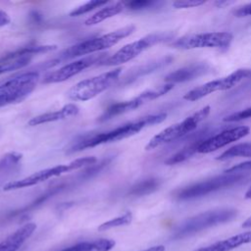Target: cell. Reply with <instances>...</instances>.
Here are the masks:
<instances>
[{"mask_svg": "<svg viewBox=\"0 0 251 251\" xmlns=\"http://www.w3.org/2000/svg\"><path fill=\"white\" fill-rule=\"evenodd\" d=\"M237 215V211L230 208L216 209L201 213L187 219L177 226L173 234L174 239H180L199 232L211 226H215L231 221Z\"/></svg>", "mask_w": 251, "mask_h": 251, "instance_id": "obj_3", "label": "cell"}, {"mask_svg": "<svg viewBox=\"0 0 251 251\" xmlns=\"http://www.w3.org/2000/svg\"><path fill=\"white\" fill-rule=\"evenodd\" d=\"M173 87H174V84L167 83V84H164V85L159 86L154 89L145 90V91L141 92L138 96H136L132 99L114 103L104 111V113L99 117L98 121L105 122V121L111 120L117 116L133 111L136 108H139L140 106H142L143 104H145L149 101L155 100L160 96H163L164 94L169 92Z\"/></svg>", "mask_w": 251, "mask_h": 251, "instance_id": "obj_11", "label": "cell"}, {"mask_svg": "<svg viewBox=\"0 0 251 251\" xmlns=\"http://www.w3.org/2000/svg\"><path fill=\"white\" fill-rule=\"evenodd\" d=\"M173 61V58L171 56H167V57H164L162 59H159V60H156L154 62H151V63H148L146 65H143L141 67H138L135 71H133L130 75H128L126 76V80L127 82L133 80V79H136L137 77H139L140 75H147L149 73H152L168 64H170L171 62Z\"/></svg>", "mask_w": 251, "mask_h": 251, "instance_id": "obj_22", "label": "cell"}, {"mask_svg": "<svg viewBox=\"0 0 251 251\" xmlns=\"http://www.w3.org/2000/svg\"><path fill=\"white\" fill-rule=\"evenodd\" d=\"M134 30H135V26L132 25H126L121 28H118L114 31L108 32L106 34H102V35L78 42L76 44H74L69 48L65 49L64 51H62L56 58L52 59L49 63H46L45 67L51 68L67 60H71V59L77 58L87 54L93 55V53L95 52H100L102 50L108 49L116 45L123 38L130 35Z\"/></svg>", "mask_w": 251, "mask_h": 251, "instance_id": "obj_2", "label": "cell"}, {"mask_svg": "<svg viewBox=\"0 0 251 251\" xmlns=\"http://www.w3.org/2000/svg\"><path fill=\"white\" fill-rule=\"evenodd\" d=\"M115 244L116 242L113 239L101 238L92 241H82L67 247L62 251H110Z\"/></svg>", "mask_w": 251, "mask_h": 251, "instance_id": "obj_20", "label": "cell"}, {"mask_svg": "<svg viewBox=\"0 0 251 251\" xmlns=\"http://www.w3.org/2000/svg\"><path fill=\"white\" fill-rule=\"evenodd\" d=\"M108 56L105 53L87 55L86 57L80 58V59L71 62L69 64H66V65L62 66L61 68L46 74L42 79V82L43 83H57V82L66 81L67 79L81 73L85 69H87L93 65H99Z\"/></svg>", "mask_w": 251, "mask_h": 251, "instance_id": "obj_13", "label": "cell"}, {"mask_svg": "<svg viewBox=\"0 0 251 251\" xmlns=\"http://www.w3.org/2000/svg\"><path fill=\"white\" fill-rule=\"evenodd\" d=\"M210 106H205L202 109L185 118L183 121L166 127L165 129L154 135L148 141V143L145 146V150H152L159 146L171 143L175 140L181 138L185 134L195 129L197 126L207 118V116L210 114Z\"/></svg>", "mask_w": 251, "mask_h": 251, "instance_id": "obj_6", "label": "cell"}, {"mask_svg": "<svg viewBox=\"0 0 251 251\" xmlns=\"http://www.w3.org/2000/svg\"><path fill=\"white\" fill-rule=\"evenodd\" d=\"M124 9H125V4L122 2H116L114 4L105 6V7L101 8L100 10H98L95 14H93L92 16L87 18L84 22V25L87 26L97 25L107 19H110V18L120 14L121 12H123Z\"/></svg>", "mask_w": 251, "mask_h": 251, "instance_id": "obj_21", "label": "cell"}, {"mask_svg": "<svg viewBox=\"0 0 251 251\" xmlns=\"http://www.w3.org/2000/svg\"><path fill=\"white\" fill-rule=\"evenodd\" d=\"M244 197H245L246 199H251V186H250V187L248 188V190L245 192Z\"/></svg>", "mask_w": 251, "mask_h": 251, "instance_id": "obj_40", "label": "cell"}, {"mask_svg": "<svg viewBox=\"0 0 251 251\" xmlns=\"http://www.w3.org/2000/svg\"><path fill=\"white\" fill-rule=\"evenodd\" d=\"M142 251H165V246H163V245H156V246L150 247V248L142 250Z\"/></svg>", "mask_w": 251, "mask_h": 251, "instance_id": "obj_37", "label": "cell"}, {"mask_svg": "<svg viewBox=\"0 0 251 251\" xmlns=\"http://www.w3.org/2000/svg\"><path fill=\"white\" fill-rule=\"evenodd\" d=\"M246 171H251V160L237 164V165L226 170L225 173L231 174V173H240V172H246Z\"/></svg>", "mask_w": 251, "mask_h": 251, "instance_id": "obj_33", "label": "cell"}, {"mask_svg": "<svg viewBox=\"0 0 251 251\" xmlns=\"http://www.w3.org/2000/svg\"><path fill=\"white\" fill-rule=\"evenodd\" d=\"M233 39V35L227 31H214L183 35L176 39L172 46L177 49H195V48H219L227 49Z\"/></svg>", "mask_w": 251, "mask_h": 251, "instance_id": "obj_10", "label": "cell"}, {"mask_svg": "<svg viewBox=\"0 0 251 251\" xmlns=\"http://www.w3.org/2000/svg\"><path fill=\"white\" fill-rule=\"evenodd\" d=\"M32 57H22L19 59H15L12 61H8V62H3L0 63V75L11 72V71H16L19 69H23L24 67L27 66L30 62Z\"/></svg>", "mask_w": 251, "mask_h": 251, "instance_id": "obj_28", "label": "cell"}, {"mask_svg": "<svg viewBox=\"0 0 251 251\" xmlns=\"http://www.w3.org/2000/svg\"><path fill=\"white\" fill-rule=\"evenodd\" d=\"M29 19L33 24H39L42 22L43 20V16L42 14H40L38 11L33 10L29 13Z\"/></svg>", "mask_w": 251, "mask_h": 251, "instance_id": "obj_35", "label": "cell"}, {"mask_svg": "<svg viewBox=\"0 0 251 251\" xmlns=\"http://www.w3.org/2000/svg\"><path fill=\"white\" fill-rule=\"evenodd\" d=\"M132 221V215L130 212H126L122 216H119L117 218L111 219L103 224H101L98 226V230L99 231H105L114 227H118V226H126L128 224H130Z\"/></svg>", "mask_w": 251, "mask_h": 251, "instance_id": "obj_26", "label": "cell"}, {"mask_svg": "<svg viewBox=\"0 0 251 251\" xmlns=\"http://www.w3.org/2000/svg\"><path fill=\"white\" fill-rule=\"evenodd\" d=\"M160 183H161L160 179L156 177L146 178L132 185L128 193L129 195H132V196H144L157 190L158 187L160 186Z\"/></svg>", "mask_w": 251, "mask_h": 251, "instance_id": "obj_23", "label": "cell"}, {"mask_svg": "<svg viewBox=\"0 0 251 251\" xmlns=\"http://www.w3.org/2000/svg\"><path fill=\"white\" fill-rule=\"evenodd\" d=\"M248 177V174L240 173H231L214 176L210 179L199 181L193 184H190L186 187L178 189L175 192V197L178 200H188L199 198L205 196L214 191L226 188L237 184Z\"/></svg>", "mask_w": 251, "mask_h": 251, "instance_id": "obj_5", "label": "cell"}, {"mask_svg": "<svg viewBox=\"0 0 251 251\" xmlns=\"http://www.w3.org/2000/svg\"><path fill=\"white\" fill-rule=\"evenodd\" d=\"M205 138L203 137H199L197 139H195L192 143H190L188 146L184 147L183 149H181L180 151H178L177 153H176L175 155H173L172 157H170L169 159L166 160V164L167 165H175L180 162H183L185 160H187L188 158H190L193 154L197 153V149L199 147V145L201 144V142L204 140Z\"/></svg>", "mask_w": 251, "mask_h": 251, "instance_id": "obj_24", "label": "cell"}, {"mask_svg": "<svg viewBox=\"0 0 251 251\" xmlns=\"http://www.w3.org/2000/svg\"><path fill=\"white\" fill-rule=\"evenodd\" d=\"M251 242V231H245L226 239L215 242L209 246L202 247L196 251H230L240 245Z\"/></svg>", "mask_w": 251, "mask_h": 251, "instance_id": "obj_18", "label": "cell"}, {"mask_svg": "<svg viewBox=\"0 0 251 251\" xmlns=\"http://www.w3.org/2000/svg\"><path fill=\"white\" fill-rule=\"evenodd\" d=\"M167 118L166 113H158L147 115L145 117L139 118L138 120L128 122L116 128H113L108 131L99 132L90 136H87L83 139H80L75 144H74L69 152H78L87 148H92L101 144H106L110 142H116L123 140L129 136H132L142 130L144 127L162 123Z\"/></svg>", "mask_w": 251, "mask_h": 251, "instance_id": "obj_1", "label": "cell"}, {"mask_svg": "<svg viewBox=\"0 0 251 251\" xmlns=\"http://www.w3.org/2000/svg\"><path fill=\"white\" fill-rule=\"evenodd\" d=\"M246 78H251V70L238 69L225 77L209 81L207 83H204L198 87L191 89L183 96V98L188 101H196L213 92L232 88L233 86L237 85L240 81Z\"/></svg>", "mask_w": 251, "mask_h": 251, "instance_id": "obj_12", "label": "cell"}, {"mask_svg": "<svg viewBox=\"0 0 251 251\" xmlns=\"http://www.w3.org/2000/svg\"><path fill=\"white\" fill-rule=\"evenodd\" d=\"M108 2L105 0H91L88 1L76 8H75L73 11L70 12V16L71 17H78L81 15H84L96 8H99L103 5H106Z\"/></svg>", "mask_w": 251, "mask_h": 251, "instance_id": "obj_29", "label": "cell"}, {"mask_svg": "<svg viewBox=\"0 0 251 251\" xmlns=\"http://www.w3.org/2000/svg\"><path fill=\"white\" fill-rule=\"evenodd\" d=\"M250 131V128L245 126H240L226 129L218 134L204 139L197 149V153H210L216 151L231 142H234L244 136Z\"/></svg>", "mask_w": 251, "mask_h": 251, "instance_id": "obj_14", "label": "cell"}, {"mask_svg": "<svg viewBox=\"0 0 251 251\" xmlns=\"http://www.w3.org/2000/svg\"><path fill=\"white\" fill-rule=\"evenodd\" d=\"M78 112H79V108L75 104L70 103V104L63 106L59 110H56L53 112H47V113L40 114L38 116L31 118L28 121L27 125L30 126H39L42 124L57 122V121L65 120L72 116H75Z\"/></svg>", "mask_w": 251, "mask_h": 251, "instance_id": "obj_17", "label": "cell"}, {"mask_svg": "<svg viewBox=\"0 0 251 251\" xmlns=\"http://www.w3.org/2000/svg\"><path fill=\"white\" fill-rule=\"evenodd\" d=\"M230 3H232V2H226V1H217V2L215 3V5H216V6H218V7H223V5H228V4H230Z\"/></svg>", "mask_w": 251, "mask_h": 251, "instance_id": "obj_39", "label": "cell"}, {"mask_svg": "<svg viewBox=\"0 0 251 251\" xmlns=\"http://www.w3.org/2000/svg\"><path fill=\"white\" fill-rule=\"evenodd\" d=\"M211 71V67L206 63H197L191 64L189 66L180 68L165 77V81L167 83H177V82H184L187 80H191L203 75H206Z\"/></svg>", "mask_w": 251, "mask_h": 251, "instance_id": "obj_15", "label": "cell"}, {"mask_svg": "<svg viewBox=\"0 0 251 251\" xmlns=\"http://www.w3.org/2000/svg\"><path fill=\"white\" fill-rule=\"evenodd\" d=\"M10 22H11V19L9 15L6 12L0 10V26L7 25L8 24H10Z\"/></svg>", "mask_w": 251, "mask_h": 251, "instance_id": "obj_36", "label": "cell"}, {"mask_svg": "<svg viewBox=\"0 0 251 251\" xmlns=\"http://www.w3.org/2000/svg\"><path fill=\"white\" fill-rule=\"evenodd\" d=\"M39 73L29 71L9 78L0 85V107L23 101L35 88Z\"/></svg>", "mask_w": 251, "mask_h": 251, "instance_id": "obj_9", "label": "cell"}, {"mask_svg": "<svg viewBox=\"0 0 251 251\" xmlns=\"http://www.w3.org/2000/svg\"><path fill=\"white\" fill-rule=\"evenodd\" d=\"M251 118V107H248L244 110H241L239 112L233 113L229 116H226V118H224L225 122H238L244 119H248Z\"/></svg>", "mask_w": 251, "mask_h": 251, "instance_id": "obj_31", "label": "cell"}, {"mask_svg": "<svg viewBox=\"0 0 251 251\" xmlns=\"http://www.w3.org/2000/svg\"><path fill=\"white\" fill-rule=\"evenodd\" d=\"M242 227H245V228H248V227H251V217H249L247 220H245L242 224Z\"/></svg>", "mask_w": 251, "mask_h": 251, "instance_id": "obj_38", "label": "cell"}, {"mask_svg": "<svg viewBox=\"0 0 251 251\" xmlns=\"http://www.w3.org/2000/svg\"><path fill=\"white\" fill-rule=\"evenodd\" d=\"M122 74V68H118L90 78L78 81L68 91V97L73 101L90 100L114 84Z\"/></svg>", "mask_w": 251, "mask_h": 251, "instance_id": "obj_7", "label": "cell"}, {"mask_svg": "<svg viewBox=\"0 0 251 251\" xmlns=\"http://www.w3.org/2000/svg\"><path fill=\"white\" fill-rule=\"evenodd\" d=\"M36 225L26 223L0 242V251H17L34 232Z\"/></svg>", "mask_w": 251, "mask_h": 251, "instance_id": "obj_16", "label": "cell"}, {"mask_svg": "<svg viewBox=\"0 0 251 251\" xmlns=\"http://www.w3.org/2000/svg\"><path fill=\"white\" fill-rule=\"evenodd\" d=\"M97 162V159L93 156L90 157H83V158H78L71 163L68 164H63V165H57L51 168H47L44 170H40L28 176H25L22 179L19 180H14L6 183L3 186V190L5 191H10V190H16V189H21L25 187H29L33 186L36 184H39L43 181H46L52 177L59 176L65 173H69L75 170H78L80 168L86 167V166H92Z\"/></svg>", "mask_w": 251, "mask_h": 251, "instance_id": "obj_4", "label": "cell"}, {"mask_svg": "<svg viewBox=\"0 0 251 251\" xmlns=\"http://www.w3.org/2000/svg\"><path fill=\"white\" fill-rule=\"evenodd\" d=\"M57 48L56 45H29L26 47H23L20 49H17L15 51H12L6 55H4L0 59V63L12 61L15 59H19L22 57H33L36 54L40 53H47L50 51H53Z\"/></svg>", "mask_w": 251, "mask_h": 251, "instance_id": "obj_19", "label": "cell"}, {"mask_svg": "<svg viewBox=\"0 0 251 251\" xmlns=\"http://www.w3.org/2000/svg\"><path fill=\"white\" fill-rule=\"evenodd\" d=\"M204 3H205L204 0H178V1H175L173 3V6L176 9H180V8L183 9V8H192V7L200 6Z\"/></svg>", "mask_w": 251, "mask_h": 251, "instance_id": "obj_32", "label": "cell"}, {"mask_svg": "<svg viewBox=\"0 0 251 251\" xmlns=\"http://www.w3.org/2000/svg\"><path fill=\"white\" fill-rule=\"evenodd\" d=\"M173 37H174V34L171 32H158V33L156 32V33L148 34L146 36L139 38L138 40L126 44L125 46L120 48L118 51H116L113 55L108 56L106 59H104L99 64V66L113 67V66L122 65L124 63H126L136 58L139 54H141L143 51L147 50L151 46L170 40Z\"/></svg>", "mask_w": 251, "mask_h": 251, "instance_id": "obj_8", "label": "cell"}, {"mask_svg": "<svg viewBox=\"0 0 251 251\" xmlns=\"http://www.w3.org/2000/svg\"><path fill=\"white\" fill-rule=\"evenodd\" d=\"M234 157H251V142L236 144L223 152L216 159L219 161H226Z\"/></svg>", "mask_w": 251, "mask_h": 251, "instance_id": "obj_25", "label": "cell"}, {"mask_svg": "<svg viewBox=\"0 0 251 251\" xmlns=\"http://www.w3.org/2000/svg\"><path fill=\"white\" fill-rule=\"evenodd\" d=\"M156 4H158V2L151 0H133L127 3L126 7L132 11H140L154 7Z\"/></svg>", "mask_w": 251, "mask_h": 251, "instance_id": "obj_30", "label": "cell"}, {"mask_svg": "<svg viewBox=\"0 0 251 251\" xmlns=\"http://www.w3.org/2000/svg\"><path fill=\"white\" fill-rule=\"evenodd\" d=\"M23 158V155L18 152L6 153L0 159V173L9 172L19 165Z\"/></svg>", "mask_w": 251, "mask_h": 251, "instance_id": "obj_27", "label": "cell"}, {"mask_svg": "<svg viewBox=\"0 0 251 251\" xmlns=\"http://www.w3.org/2000/svg\"><path fill=\"white\" fill-rule=\"evenodd\" d=\"M233 15L237 18L251 16V3L245 4V5L237 8L236 10L233 11Z\"/></svg>", "mask_w": 251, "mask_h": 251, "instance_id": "obj_34", "label": "cell"}]
</instances>
